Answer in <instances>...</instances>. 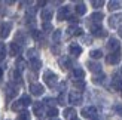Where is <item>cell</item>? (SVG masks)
Returning <instances> with one entry per match:
<instances>
[{"label":"cell","instance_id":"obj_1","mask_svg":"<svg viewBox=\"0 0 122 120\" xmlns=\"http://www.w3.org/2000/svg\"><path fill=\"white\" fill-rule=\"evenodd\" d=\"M43 80L49 88H54V86H57V83H58V77H57L55 73H52L51 70H46L43 73Z\"/></svg>","mask_w":122,"mask_h":120},{"label":"cell","instance_id":"obj_2","mask_svg":"<svg viewBox=\"0 0 122 120\" xmlns=\"http://www.w3.org/2000/svg\"><path fill=\"white\" fill-rule=\"evenodd\" d=\"M69 102L73 105H79L82 104V93L79 91H71L69 93Z\"/></svg>","mask_w":122,"mask_h":120},{"label":"cell","instance_id":"obj_3","mask_svg":"<svg viewBox=\"0 0 122 120\" xmlns=\"http://www.w3.org/2000/svg\"><path fill=\"white\" fill-rule=\"evenodd\" d=\"M121 58H122V55H121V52L118 51V52H112L110 55H107L106 61H107V64L115 65V64H119L121 62Z\"/></svg>","mask_w":122,"mask_h":120},{"label":"cell","instance_id":"obj_4","mask_svg":"<svg viewBox=\"0 0 122 120\" xmlns=\"http://www.w3.org/2000/svg\"><path fill=\"white\" fill-rule=\"evenodd\" d=\"M91 31H92V34L97 36V37H106L107 36V31L104 28H101L98 24H91Z\"/></svg>","mask_w":122,"mask_h":120},{"label":"cell","instance_id":"obj_5","mask_svg":"<svg viewBox=\"0 0 122 120\" xmlns=\"http://www.w3.org/2000/svg\"><path fill=\"white\" fill-rule=\"evenodd\" d=\"M82 116L86 117V119H91V120H92L94 117H97L95 107H85V108H82Z\"/></svg>","mask_w":122,"mask_h":120},{"label":"cell","instance_id":"obj_6","mask_svg":"<svg viewBox=\"0 0 122 120\" xmlns=\"http://www.w3.org/2000/svg\"><path fill=\"white\" fill-rule=\"evenodd\" d=\"M30 92H31V95L40 97V95L45 92V89H43V86H42L40 83H31V85H30Z\"/></svg>","mask_w":122,"mask_h":120},{"label":"cell","instance_id":"obj_7","mask_svg":"<svg viewBox=\"0 0 122 120\" xmlns=\"http://www.w3.org/2000/svg\"><path fill=\"white\" fill-rule=\"evenodd\" d=\"M10 30H12V24H10V22H5V24H2V25H0V37L6 39V37L9 36Z\"/></svg>","mask_w":122,"mask_h":120},{"label":"cell","instance_id":"obj_8","mask_svg":"<svg viewBox=\"0 0 122 120\" xmlns=\"http://www.w3.org/2000/svg\"><path fill=\"white\" fill-rule=\"evenodd\" d=\"M121 24H122V15L116 14V15H112L110 18H109V25H110L112 28H115V27H119Z\"/></svg>","mask_w":122,"mask_h":120},{"label":"cell","instance_id":"obj_9","mask_svg":"<svg viewBox=\"0 0 122 120\" xmlns=\"http://www.w3.org/2000/svg\"><path fill=\"white\" fill-rule=\"evenodd\" d=\"M57 18H58V21H64V19H67V18H69V8H67V6L60 8L58 14H57Z\"/></svg>","mask_w":122,"mask_h":120},{"label":"cell","instance_id":"obj_10","mask_svg":"<svg viewBox=\"0 0 122 120\" xmlns=\"http://www.w3.org/2000/svg\"><path fill=\"white\" fill-rule=\"evenodd\" d=\"M52 15H54V12L49 8H43V10H42V14H40L42 19H43L45 22H49V19H52Z\"/></svg>","mask_w":122,"mask_h":120},{"label":"cell","instance_id":"obj_11","mask_svg":"<svg viewBox=\"0 0 122 120\" xmlns=\"http://www.w3.org/2000/svg\"><path fill=\"white\" fill-rule=\"evenodd\" d=\"M109 49H110L112 52H118L119 51V46H121V43H119V40L118 39H115V37H112L110 40H109Z\"/></svg>","mask_w":122,"mask_h":120},{"label":"cell","instance_id":"obj_12","mask_svg":"<svg viewBox=\"0 0 122 120\" xmlns=\"http://www.w3.org/2000/svg\"><path fill=\"white\" fill-rule=\"evenodd\" d=\"M16 86L14 85V83H9L8 86H6V97L8 98H14L15 95H16Z\"/></svg>","mask_w":122,"mask_h":120},{"label":"cell","instance_id":"obj_13","mask_svg":"<svg viewBox=\"0 0 122 120\" xmlns=\"http://www.w3.org/2000/svg\"><path fill=\"white\" fill-rule=\"evenodd\" d=\"M67 36H82V28L77 25H71L67 30Z\"/></svg>","mask_w":122,"mask_h":120},{"label":"cell","instance_id":"obj_14","mask_svg":"<svg viewBox=\"0 0 122 120\" xmlns=\"http://www.w3.org/2000/svg\"><path fill=\"white\" fill-rule=\"evenodd\" d=\"M103 18H104V14H103V12H94L89 19H91V24H98V22H101Z\"/></svg>","mask_w":122,"mask_h":120},{"label":"cell","instance_id":"obj_15","mask_svg":"<svg viewBox=\"0 0 122 120\" xmlns=\"http://www.w3.org/2000/svg\"><path fill=\"white\" fill-rule=\"evenodd\" d=\"M9 52H10V55H12V56L20 55V52H21V46L14 42V43H10V46H9Z\"/></svg>","mask_w":122,"mask_h":120},{"label":"cell","instance_id":"obj_16","mask_svg":"<svg viewBox=\"0 0 122 120\" xmlns=\"http://www.w3.org/2000/svg\"><path fill=\"white\" fill-rule=\"evenodd\" d=\"M33 110H34V114L36 116H43V102H34L33 104Z\"/></svg>","mask_w":122,"mask_h":120},{"label":"cell","instance_id":"obj_17","mask_svg":"<svg viewBox=\"0 0 122 120\" xmlns=\"http://www.w3.org/2000/svg\"><path fill=\"white\" fill-rule=\"evenodd\" d=\"M88 68H89V71H92V73H101V65L98 64V62H92V61H89L88 62Z\"/></svg>","mask_w":122,"mask_h":120},{"label":"cell","instance_id":"obj_18","mask_svg":"<svg viewBox=\"0 0 122 120\" xmlns=\"http://www.w3.org/2000/svg\"><path fill=\"white\" fill-rule=\"evenodd\" d=\"M60 67L63 68V70H67V68H70L71 67V61L67 56H63V58H60Z\"/></svg>","mask_w":122,"mask_h":120},{"label":"cell","instance_id":"obj_19","mask_svg":"<svg viewBox=\"0 0 122 120\" xmlns=\"http://www.w3.org/2000/svg\"><path fill=\"white\" fill-rule=\"evenodd\" d=\"M64 117H66L67 120L76 119V110H75V108H66V110H64Z\"/></svg>","mask_w":122,"mask_h":120},{"label":"cell","instance_id":"obj_20","mask_svg":"<svg viewBox=\"0 0 122 120\" xmlns=\"http://www.w3.org/2000/svg\"><path fill=\"white\" fill-rule=\"evenodd\" d=\"M112 88L115 89V91H122V79H119V77H113V82H112Z\"/></svg>","mask_w":122,"mask_h":120},{"label":"cell","instance_id":"obj_21","mask_svg":"<svg viewBox=\"0 0 122 120\" xmlns=\"http://www.w3.org/2000/svg\"><path fill=\"white\" fill-rule=\"evenodd\" d=\"M70 53H71V55H75V56H79L82 53V47L79 46V45L73 43V45H70Z\"/></svg>","mask_w":122,"mask_h":120},{"label":"cell","instance_id":"obj_22","mask_svg":"<svg viewBox=\"0 0 122 120\" xmlns=\"http://www.w3.org/2000/svg\"><path fill=\"white\" fill-rule=\"evenodd\" d=\"M119 8H122V2L119 0H112V2H109V10H118Z\"/></svg>","mask_w":122,"mask_h":120},{"label":"cell","instance_id":"obj_23","mask_svg":"<svg viewBox=\"0 0 122 120\" xmlns=\"http://www.w3.org/2000/svg\"><path fill=\"white\" fill-rule=\"evenodd\" d=\"M30 67H31V70H34V71H39V70H40V67H42L40 59H39V58L31 59V61H30Z\"/></svg>","mask_w":122,"mask_h":120},{"label":"cell","instance_id":"obj_24","mask_svg":"<svg viewBox=\"0 0 122 120\" xmlns=\"http://www.w3.org/2000/svg\"><path fill=\"white\" fill-rule=\"evenodd\" d=\"M73 77H75V79L82 80L83 77H85V71L82 68H75V70H73Z\"/></svg>","mask_w":122,"mask_h":120},{"label":"cell","instance_id":"obj_25","mask_svg":"<svg viewBox=\"0 0 122 120\" xmlns=\"http://www.w3.org/2000/svg\"><path fill=\"white\" fill-rule=\"evenodd\" d=\"M104 79H106L104 73H98L97 76H94L92 82H94V83H97V85H101V83H104Z\"/></svg>","mask_w":122,"mask_h":120},{"label":"cell","instance_id":"obj_26","mask_svg":"<svg viewBox=\"0 0 122 120\" xmlns=\"http://www.w3.org/2000/svg\"><path fill=\"white\" fill-rule=\"evenodd\" d=\"M15 65H16V71H20V73H21V71H22L24 68H25V65H27V64H25V61H24L22 58H18Z\"/></svg>","mask_w":122,"mask_h":120},{"label":"cell","instance_id":"obj_27","mask_svg":"<svg viewBox=\"0 0 122 120\" xmlns=\"http://www.w3.org/2000/svg\"><path fill=\"white\" fill-rule=\"evenodd\" d=\"M85 12H86V8H85V3L79 2V3L76 5V14H77V15H83Z\"/></svg>","mask_w":122,"mask_h":120},{"label":"cell","instance_id":"obj_28","mask_svg":"<svg viewBox=\"0 0 122 120\" xmlns=\"http://www.w3.org/2000/svg\"><path fill=\"white\" fill-rule=\"evenodd\" d=\"M22 108H24V104L21 102V99L15 101V102L12 104V110H14V111H22Z\"/></svg>","mask_w":122,"mask_h":120},{"label":"cell","instance_id":"obj_29","mask_svg":"<svg viewBox=\"0 0 122 120\" xmlns=\"http://www.w3.org/2000/svg\"><path fill=\"white\" fill-rule=\"evenodd\" d=\"M89 56L92 58V59H98V58L103 56V52L98 51V49H97V51H91V52H89Z\"/></svg>","mask_w":122,"mask_h":120},{"label":"cell","instance_id":"obj_30","mask_svg":"<svg viewBox=\"0 0 122 120\" xmlns=\"http://www.w3.org/2000/svg\"><path fill=\"white\" fill-rule=\"evenodd\" d=\"M73 85H75L76 89H79V92H81L82 89H85V83H83V80H75V82H73Z\"/></svg>","mask_w":122,"mask_h":120},{"label":"cell","instance_id":"obj_31","mask_svg":"<svg viewBox=\"0 0 122 120\" xmlns=\"http://www.w3.org/2000/svg\"><path fill=\"white\" fill-rule=\"evenodd\" d=\"M61 39V30H55V31L52 33V40L55 42V43H58Z\"/></svg>","mask_w":122,"mask_h":120},{"label":"cell","instance_id":"obj_32","mask_svg":"<svg viewBox=\"0 0 122 120\" xmlns=\"http://www.w3.org/2000/svg\"><path fill=\"white\" fill-rule=\"evenodd\" d=\"M18 120H30V113L28 111H21L20 113V116H18Z\"/></svg>","mask_w":122,"mask_h":120},{"label":"cell","instance_id":"obj_33","mask_svg":"<svg viewBox=\"0 0 122 120\" xmlns=\"http://www.w3.org/2000/svg\"><path fill=\"white\" fill-rule=\"evenodd\" d=\"M42 30H43L45 33H51V31H52V24H51V22H43Z\"/></svg>","mask_w":122,"mask_h":120},{"label":"cell","instance_id":"obj_34","mask_svg":"<svg viewBox=\"0 0 122 120\" xmlns=\"http://www.w3.org/2000/svg\"><path fill=\"white\" fill-rule=\"evenodd\" d=\"M21 102L24 104V107H27V105H30V104H31V98H30L28 95H24V97L21 98Z\"/></svg>","mask_w":122,"mask_h":120},{"label":"cell","instance_id":"obj_35","mask_svg":"<svg viewBox=\"0 0 122 120\" xmlns=\"http://www.w3.org/2000/svg\"><path fill=\"white\" fill-rule=\"evenodd\" d=\"M5 56H6V47L3 43H0V61L5 59Z\"/></svg>","mask_w":122,"mask_h":120},{"label":"cell","instance_id":"obj_36","mask_svg":"<svg viewBox=\"0 0 122 120\" xmlns=\"http://www.w3.org/2000/svg\"><path fill=\"white\" fill-rule=\"evenodd\" d=\"M43 104H46V105H49L51 108H55V107H54V104H55V99H52V98H46Z\"/></svg>","mask_w":122,"mask_h":120},{"label":"cell","instance_id":"obj_37","mask_svg":"<svg viewBox=\"0 0 122 120\" xmlns=\"http://www.w3.org/2000/svg\"><path fill=\"white\" fill-rule=\"evenodd\" d=\"M12 77H14V82H21V74H20V71H14L12 73Z\"/></svg>","mask_w":122,"mask_h":120},{"label":"cell","instance_id":"obj_38","mask_svg":"<svg viewBox=\"0 0 122 120\" xmlns=\"http://www.w3.org/2000/svg\"><path fill=\"white\" fill-rule=\"evenodd\" d=\"M48 116L57 117V116H58V110H57V108H49V110H48Z\"/></svg>","mask_w":122,"mask_h":120},{"label":"cell","instance_id":"obj_39","mask_svg":"<svg viewBox=\"0 0 122 120\" xmlns=\"http://www.w3.org/2000/svg\"><path fill=\"white\" fill-rule=\"evenodd\" d=\"M31 36H33L36 40H40V39H42V33L37 31V30H33V31H31Z\"/></svg>","mask_w":122,"mask_h":120},{"label":"cell","instance_id":"obj_40","mask_svg":"<svg viewBox=\"0 0 122 120\" xmlns=\"http://www.w3.org/2000/svg\"><path fill=\"white\" fill-rule=\"evenodd\" d=\"M27 55H28V58H30V61H31V59H34V58H36V49H28V51H27Z\"/></svg>","mask_w":122,"mask_h":120},{"label":"cell","instance_id":"obj_41","mask_svg":"<svg viewBox=\"0 0 122 120\" xmlns=\"http://www.w3.org/2000/svg\"><path fill=\"white\" fill-rule=\"evenodd\" d=\"M57 102L61 104V105H64V104H66V97H64V93H61L60 97L57 98Z\"/></svg>","mask_w":122,"mask_h":120},{"label":"cell","instance_id":"obj_42","mask_svg":"<svg viewBox=\"0 0 122 120\" xmlns=\"http://www.w3.org/2000/svg\"><path fill=\"white\" fill-rule=\"evenodd\" d=\"M103 5H104V2H103V0H94V2H92V6H94V8H101Z\"/></svg>","mask_w":122,"mask_h":120},{"label":"cell","instance_id":"obj_43","mask_svg":"<svg viewBox=\"0 0 122 120\" xmlns=\"http://www.w3.org/2000/svg\"><path fill=\"white\" fill-rule=\"evenodd\" d=\"M113 111L122 116V105H113Z\"/></svg>","mask_w":122,"mask_h":120},{"label":"cell","instance_id":"obj_44","mask_svg":"<svg viewBox=\"0 0 122 120\" xmlns=\"http://www.w3.org/2000/svg\"><path fill=\"white\" fill-rule=\"evenodd\" d=\"M52 52L58 55V53H60V47H58V46H52Z\"/></svg>","mask_w":122,"mask_h":120},{"label":"cell","instance_id":"obj_45","mask_svg":"<svg viewBox=\"0 0 122 120\" xmlns=\"http://www.w3.org/2000/svg\"><path fill=\"white\" fill-rule=\"evenodd\" d=\"M83 40H85V43H86V45H91V43H92V42H91V39H88V37H83Z\"/></svg>","mask_w":122,"mask_h":120},{"label":"cell","instance_id":"obj_46","mask_svg":"<svg viewBox=\"0 0 122 120\" xmlns=\"http://www.w3.org/2000/svg\"><path fill=\"white\" fill-rule=\"evenodd\" d=\"M69 19H70L71 22H77V18H76V16H69Z\"/></svg>","mask_w":122,"mask_h":120},{"label":"cell","instance_id":"obj_47","mask_svg":"<svg viewBox=\"0 0 122 120\" xmlns=\"http://www.w3.org/2000/svg\"><path fill=\"white\" fill-rule=\"evenodd\" d=\"M46 2H37V6H45Z\"/></svg>","mask_w":122,"mask_h":120},{"label":"cell","instance_id":"obj_48","mask_svg":"<svg viewBox=\"0 0 122 120\" xmlns=\"http://www.w3.org/2000/svg\"><path fill=\"white\" fill-rule=\"evenodd\" d=\"M118 33H119V37H122V25L119 27V31H118Z\"/></svg>","mask_w":122,"mask_h":120},{"label":"cell","instance_id":"obj_49","mask_svg":"<svg viewBox=\"0 0 122 120\" xmlns=\"http://www.w3.org/2000/svg\"><path fill=\"white\" fill-rule=\"evenodd\" d=\"M2 77H3V70L0 68V79H2Z\"/></svg>","mask_w":122,"mask_h":120},{"label":"cell","instance_id":"obj_50","mask_svg":"<svg viewBox=\"0 0 122 120\" xmlns=\"http://www.w3.org/2000/svg\"><path fill=\"white\" fill-rule=\"evenodd\" d=\"M73 120H79V119H77V117H76V119H73Z\"/></svg>","mask_w":122,"mask_h":120},{"label":"cell","instance_id":"obj_51","mask_svg":"<svg viewBox=\"0 0 122 120\" xmlns=\"http://www.w3.org/2000/svg\"><path fill=\"white\" fill-rule=\"evenodd\" d=\"M51 120H58V119H51Z\"/></svg>","mask_w":122,"mask_h":120}]
</instances>
